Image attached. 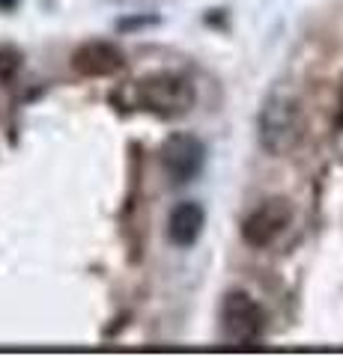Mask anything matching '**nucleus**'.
<instances>
[{
    "label": "nucleus",
    "mask_w": 343,
    "mask_h": 357,
    "mask_svg": "<svg viewBox=\"0 0 343 357\" xmlns=\"http://www.w3.org/2000/svg\"><path fill=\"white\" fill-rule=\"evenodd\" d=\"M135 105L152 116L176 119L191 110L194 84L180 72H152L135 84Z\"/></svg>",
    "instance_id": "f03ea898"
},
{
    "label": "nucleus",
    "mask_w": 343,
    "mask_h": 357,
    "mask_svg": "<svg viewBox=\"0 0 343 357\" xmlns=\"http://www.w3.org/2000/svg\"><path fill=\"white\" fill-rule=\"evenodd\" d=\"M126 54L117 48L114 42H84L81 48L72 54V69L84 77H110L123 72Z\"/></svg>",
    "instance_id": "423d86ee"
},
{
    "label": "nucleus",
    "mask_w": 343,
    "mask_h": 357,
    "mask_svg": "<svg viewBox=\"0 0 343 357\" xmlns=\"http://www.w3.org/2000/svg\"><path fill=\"white\" fill-rule=\"evenodd\" d=\"M159 161L164 167V173L173 185H185L203 170L206 164V146L200 137L194 134H170L168 140L161 143V152H159Z\"/></svg>",
    "instance_id": "7ed1b4c3"
},
{
    "label": "nucleus",
    "mask_w": 343,
    "mask_h": 357,
    "mask_svg": "<svg viewBox=\"0 0 343 357\" xmlns=\"http://www.w3.org/2000/svg\"><path fill=\"white\" fill-rule=\"evenodd\" d=\"M206 211L200 203H180L168 218V238L176 248H194L203 236Z\"/></svg>",
    "instance_id": "0eeeda50"
},
{
    "label": "nucleus",
    "mask_w": 343,
    "mask_h": 357,
    "mask_svg": "<svg viewBox=\"0 0 343 357\" xmlns=\"http://www.w3.org/2000/svg\"><path fill=\"white\" fill-rule=\"evenodd\" d=\"M302 137V107L290 89H272L260 107V143L269 155H286Z\"/></svg>",
    "instance_id": "f257e3e1"
},
{
    "label": "nucleus",
    "mask_w": 343,
    "mask_h": 357,
    "mask_svg": "<svg viewBox=\"0 0 343 357\" xmlns=\"http://www.w3.org/2000/svg\"><path fill=\"white\" fill-rule=\"evenodd\" d=\"M21 69V54L15 48H0V81H13Z\"/></svg>",
    "instance_id": "6e6552de"
},
{
    "label": "nucleus",
    "mask_w": 343,
    "mask_h": 357,
    "mask_svg": "<svg viewBox=\"0 0 343 357\" xmlns=\"http://www.w3.org/2000/svg\"><path fill=\"white\" fill-rule=\"evenodd\" d=\"M290 218H293V208L286 199H281V197L265 199V203H260L242 220V238H245L248 248H257V250L269 248V244L290 227Z\"/></svg>",
    "instance_id": "39448f33"
},
{
    "label": "nucleus",
    "mask_w": 343,
    "mask_h": 357,
    "mask_svg": "<svg viewBox=\"0 0 343 357\" xmlns=\"http://www.w3.org/2000/svg\"><path fill=\"white\" fill-rule=\"evenodd\" d=\"M221 328L230 340L254 342L265 328V312L248 292H230L221 304Z\"/></svg>",
    "instance_id": "20e7f679"
}]
</instances>
